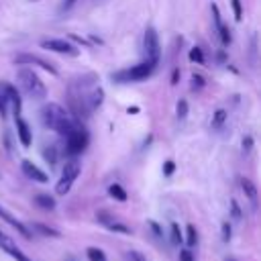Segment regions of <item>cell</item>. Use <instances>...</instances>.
Wrapping results in <instances>:
<instances>
[{"label":"cell","instance_id":"obj_1","mask_svg":"<svg viewBox=\"0 0 261 261\" xmlns=\"http://www.w3.org/2000/svg\"><path fill=\"white\" fill-rule=\"evenodd\" d=\"M41 120H43V124L47 126V128H51V130H55L59 137H67L75 126H77V122L80 120H75L73 116H69V112L63 108V106H59V104H55V102H47L43 108H41Z\"/></svg>","mask_w":261,"mask_h":261},{"label":"cell","instance_id":"obj_2","mask_svg":"<svg viewBox=\"0 0 261 261\" xmlns=\"http://www.w3.org/2000/svg\"><path fill=\"white\" fill-rule=\"evenodd\" d=\"M16 80H18L22 92H24L29 98H33V100H43V98L47 96V88H45L43 80H41L31 67H20L18 73H16Z\"/></svg>","mask_w":261,"mask_h":261},{"label":"cell","instance_id":"obj_3","mask_svg":"<svg viewBox=\"0 0 261 261\" xmlns=\"http://www.w3.org/2000/svg\"><path fill=\"white\" fill-rule=\"evenodd\" d=\"M155 67H157V63H153V61H141V63H137V65H133V67H126V69H120V71H116V73H112V80L114 82H118V84H128V82H141V80H145V77H149L153 71H155Z\"/></svg>","mask_w":261,"mask_h":261},{"label":"cell","instance_id":"obj_4","mask_svg":"<svg viewBox=\"0 0 261 261\" xmlns=\"http://www.w3.org/2000/svg\"><path fill=\"white\" fill-rule=\"evenodd\" d=\"M88 143H90V135L82 126V122H77V126L65 137V151L69 155H80L82 151H86Z\"/></svg>","mask_w":261,"mask_h":261},{"label":"cell","instance_id":"obj_5","mask_svg":"<svg viewBox=\"0 0 261 261\" xmlns=\"http://www.w3.org/2000/svg\"><path fill=\"white\" fill-rule=\"evenodd\" d=\"M80 171H82L80 161H77V159H69V161L65 163V167H63L61 179H59V181H57V186H55V192H57L59 196H65V194L71 190V184L77 179Z\"/></svg>","mask_w":261,"mask_h":261},{"label":"cell","instance_id":"obj_6","mask_svg":"<svg viewBox=\"0 0 261 261\" xmlns=\"http://www.w3.org/2000/svg\"><path fill=\"white\" fill-rule=\"evenodd\" d=\"M143 49H145V55H147V61H153V63H159V57H161V45H159V35L153 27H147L145 31V37H143Z\"/></svg>","mask_w":261,"mask_h":261},{"label":"cell","instance_id":"obj_7","mask_svg":"<svg viewBox=\"0 0 261 261\" xmlns=\"http://www.w3.org/2000/svg\"><path fill=\"white\" fill-rule=\"evenodd\" d=\"M41 47L49 49V51H55V53L71 55V57H75L80 53V49L75 45H71L69 41H65V39H45V41H41Z\"/></svg>","mask_w":261,"mask_h":261},{"label":"cell","instance_id":"obj_8","mask_svg":"<svg viewBox=\"0 0 261 261\" xmlns=\"http://www.w3.org/2000/svg\"><path fill=\"white\" fill-rule=\"evenodd\" d=\"M14 63L16 65H39L41 69H45L49 73H57V69H55V65L51 61H47V59H43L39 55H33V53H18L14 57Z\"/></svg>","mask_w":261,"mask_h":261},{"label":"cell","instance_id":"obj_9","mask_svg":"<svg viewBox=\"0 0 261 261\" xmlns=\"http://www.w3.org/2000/svg\"><path fill=\"white\" fill-rule=\"evenodd\" d=\"M0 88H2V92H4V96H6V100H8V104L12 106L14 118H18V116H20V110H22V98H20L18 90H16L12 84H0Z\"/></svg>","mask_w":261,"mask_h":261},{"label":"cell","instance_id":"obj_10","mask_svg":"<svg viewBox=\"0 0 261 261\" xmlns=\"http://www.w3.org/2000/svg\"><path fill=\"white\" fill-rule=\"evenodd\" d=\"M0 218H2L4 222H8L12 228H16V232H18L20 237H24V239H31V237H33L31 228H29L27 224H22V222H20L16 216H12V214H10V212H8L4 206H0Z\"/></svg>","mask_w":261,"mask_h":261},{"label":"cell","instance_id":"obj_11","mask_svg":"<svg viewBox=\"0 0 261 261\" xmlns=\"http://www.w3.org/2000/svg\"><path fill=\"white\" fill-rule=\"evenodd\" d=\"M0 249H4V251H6L12 259H16V261H31V259H29V257H27V255L16 247V243H14L8 234H4L2 230H0Z\"/></svg>","mask_w":261,"mask_h":261},{"label":"cell","instance_id":"obj_12","mask_svg":"<svg viewBox=\"0 0 261 261\" xmlns=\"http://www.w3.org/2000/svg\"><path fill=\"white\" fill-rule=\"evenodd\" d=\"M20 167H22V173L29 177V179H33V181H39V184H47L49 181V175L41 169V167H37L33 161H29V159H24L22 163H20Z\"/></svg>","mask_w":261,"mask_h":261},{"label":"cell","instance_id":"obj_13","mask_svg":"<svg viewBox=\"0 0 261 261\" xmlns=\"http://www.w3.org/2000/svg\"><path fill=\"white\" fill-rule=\"evenodd\" d=\"M16 135H18V141H20L22 147H31V143H33V130H31L29 122L24 118H20V116L16 118Z\"/></svg>","mask_w":261,"mask_h":261},{"label":"cell","instance_id":"obj_14","mask_svg":"<svg viewBox=\"0 0 261 261\" xmlns=\"http://www.w3.org/2000/svg\"><path fill=\"white\" fill-rule=\"evenodd\" d=\"M241 188H243L245 196L251 200L253 208H257V186H255V184H253L249 177H241Z\"/></svg>","mask_w":261,"mask_h":261},{"label":"cell","instance_id":"obj_15","mask_svg":"<svg viewBox=\"0 0 261 261\" xmlns=\"http://www.w3.org/2000/svg\"><path fill=\"white\" fill-rule=\"evenodd\" d=\"M102 102H104V90L98 86V88H94V90L88 94V106H90V110H96Z\"/></svg>","mask_w":261,"mask_h":261},{"label":"cell","instance_id":"obj_16","mask_svg":"<svg viewBox=\"0 0 261 261\" xmlns=\"http://www.w3.org/2000/svg\"><path fill=\"white\" fill-rule=\"evenodd\" d=\"M35 204L43 210H53L55 208V198L49 196V194H37L35 196Z\"/></svg>","mask_w":261,"mask_h":261},{"label":"cell","instance_id":"obj_17","mask_svg":"<svg viewBox=\"0 0 261 261\" xmlns=\"http://www.w3.org/2000/svg\"><path fill=\"white\" fill-rule=\"evenodd\" d=\"M108 196L110 198H114V200H118V202H126V190L120 186V184H110L108 186Z\"/></svg>","mask_w":261,"mask_h":261},{"label":"cell","instance_id":"obj_18","mask_svg":"<svg viewBox=\"0 0 261 261\" xmlns=\"http://www.w3.org/2000/svg\"><path fill=\"white\" fill-rule=\"evenodd\" d=\"M33 228H35L37 232L45 234V237H53V239L61 237V232H59L57 228H53V226H47V224H43V222H35V224H33Z\"/></svg>","mask_w":261,"mask_h":261},{"label":"cell","instance_id":"obj_19","mask_svg":"<svg viewBox=\"0 0 261 261\" xmlns=\"http://www.w3.org/2000/svg\"><path fill=\"white\" fill-rule=\"evenodd\" d=\"M86 255H88V261H106V253L98 247H88Z\"/></svg>","mask_w":261,"mask_h":261},{"label":"cell","instance_id":"obj_20","mask_svg":"<svg viewBox=\"0 0 261 261\" xmlns=\"http://www.w3.org/2000/svg\"><path fill=\"white\" fill-rule=\"evenodd\" d=\"M169 241H171V245H179V243L184 241V237H181V230H179V224H177V222H171V226H169Z\"/></svg>","mask_w":261,"mask_h":261},{"label":"cell","instance_id":"obj_21","mask_svg":"<svg viewBox=\"0 0 261 261\" xmlns=\"http://www.w3.org/2000/svg\"><path fill=\"white\" fill-rule=\"evenodd\" d=\"M186 243H188V247H196L198 245V230H196L194 224L186 226Z\"/></svg>","mask_w":261,"mask_h":261},{"label":"cell","instance_id":"obj_22","mask_svg":"<svg viewBox=\"0 0 261 261\" xmlns=\"http://www.w3.org/2000/svg\"><path fill=\"white\" fill-rule=\"evenodd\" d=\"M224 120H226V110H224V108H218V110L214 112V116H212L210 126H212V128H220Z\"/></svg>","mask_w":261,"mask_h":261},{"label":"cell","instance_id":"obj_23","mask_svg":"<svg viewBox=\"0 0 261 261\" xmlns=\"http://www.w3.org/2000/svg\"><path fill=\"white\" fill-rule=\"evenodd\" d=\"M96 220H98L100 224H104V226L108 228V226H110V224H112V222H114L116 218H114L112 214H108L106 210H98V212H96Z\"/></svg>","mask_w":261,"mask_h":261},{"label":"cell","instance_id":"obj_24","mask_svg":"<svg viewBox=\"0 0 261 261\" xmlns=\"http://www.w3.org/2000/svg\"><path fill=\"white\" fill-rule=\"evenodd\" d=\"M43 157H45V161L53 167V165L57 163V149H55V147H47V149L43 151Z\"/></svg>","mask_w":261,"mask_h":261},{"label":"cell","instance_id":"obj_25","mask_svg":"<svg viewBox=\"0 0 261 261\" xmlns=\"http://www.w3.org/2000/svg\"><path fill=\"white\" fill-rule=\"evenodd\" d=\"M218 35H220V43L226 47V45L230 43V29H228L224 22H222V27L218 29Z\"/></svg>","mask_w":261,"mask_h":261},{"label":"cell","instance_id":"obj_26","mask_svg":"<svg viewBox=\"0 0 261 261\" xmlns=\"http://www.w3.org/2000/svg\"><path fill=\"white\" fill-rule=\"evenodd\" d=\"M210 10H212V20H214V27H216V31L222 27V16H220V10H218V6L216 4H210Z\"/></svg>","mask_w":261,"mask_h":261},{"label":"cell","instance_id":"obj_27","mask_svg":"<svg viewBox=\"0 0 261 261\" xmlns=\"http://www.w3.org/2000/svg\"><path fill=\"white\" fill-rule=\"evenodd\" d=\"M190 61H196V63H204V53H202V49L200 47H194V49H190Z\"/></svg>","mask_w":261,"mask_h":261},{"label":"cell","instance_id":"obj_28","mask_svg":"<svg viewBox=\"0 0 261 261\" xmlns=\"http://www.w3.org/2000/svg\"><path fill=\"white\" fill-rule=\"evenodd\" d=\"M206 86V80L200 73H192V90H202Z\"/></svg>","mask_w":261,"mask_h":261},{"label":"cell","instance_id":"obj_29","mask_svg":"<svg viewBox=\"0 0 261 261\" xmlns=\"http://www.w3.org/2000/svg\"><path fill=\"white\" fill-rule=\"evenodd\" d=\"M175 112H177V118H179V120L186 118V116H188V102H186V100H179L177 106H175Z\"/></svg>","mask_w":261,"mask_h":261},{"label":"cell","instance_id":"obj_30","mask_svg":"<svg viewBox=\"0 0 261 261\" xmlns=\"http://www.w3.org/2000/svg\"><path fill=\"white\" fill-rule=\"evenodd\" d=\"M124 261H147V259H145V255L139 253V251H126V253H124Z\"/></svg>","mask_w":261,"mask_h":261},{"label":"cell","instance_id":"obj_31","mask_svg":"<svg viewBox=\"0 0 261 261\" xmlns=\"http://www.w3.org/2000/svg\"><path fill=\"white\" fill-rule=\"evenodd\" d=\"M108 230H114V232H124V234H128L130 232V228L128 226H124L122 222H118V220H114L110 226H108Z\"/></svg>","mask_w":261,"mask_h":261},{"label":"cell","instance_id":"obj_32","mask_svg":"<svg viewBox=\"0 0 261 261\" xmlns=\"http://www.w3.org/2000/svg\"><path fill=\"white\" fill-rule=\"evenodd\" d=\"M230 4H232L234 20H243V6H241V0H230Z\"/></svg>","mask_w":261,"mask_h":261},{"label":"cell","instance_id":"obj_33","mask_svg":"<svg viewBox=\"0 0 261 261\" xmlns=\"http://www.w3.org/2000/svg\"><path fill=\"white\" fill-rule=\"evenodd\" d=\"M6 114H8V100H6V96H4V92L0 88V116L4 118Z\"/></svg>","mask_w":261,"mask_h":261},{"label":"cell","instance_id":"obj_34","mask_svg":"<svg viewBox=\"0 0 261 261\" xmlns=\"http://www.w3.org/2000/svg\"><path fill=\"white\" fill-rule=\"evenodd\" d=\"M173 171H175V163H173L171 159H167V161L163 163V175L169 177V175H173Z\"/></svg>","mask_w":261,"mask_h":261},{"label":"cell","instance_id":"obj_35","mask_svg":"<svg viewBox=\"0 0 261 261\" xmlns=\"http://www.w3.org/2000/svg\"><path fill=\"white\" fill-rule=\"evenodd\" d=\"M147 224H149V228L153 230V234H155L157 239H163V230H161V226H159V224H157L155 220H149Z\"/></svg>","mask_w":261,"mask_h":261},{"label":"cell","instance_id":"obj_36","mask_svg":"<svg viewBox=\"0 0 261 261\" xmlns=\"http://www.w3.org/2000/svg\"><path fill=\"white\" fill-rule=\"evenodd\" d=\"M230 234H232L230 224H228V222H222V241L228 243V241H230Z\"/></svg>","mask_w":261,"mask_h":261},{"label":"cell","instance_id":"obj_37","mask_svg":"<svg viewBox=\"0 0 261 261\" xmlns=\"http://www.w3.org/2000/svg\"><path fill=\"white\" fill-rule=\"evenodd\" d=\"M179 261H196V259H194V253L190 249H181L179 251Z\"/></svg>","mask_w":261,"mask_h":261},{"label":"cell","instance_id":"obj_38","mask_svg":"<svg viewBox=\"0 0 261 261\" xmlns=\"http://www.w3.org/2000/svg\"><path fill=\"white\" fill-rule=\"evenodd\" d=\"M230 210H232V216H234L237 220H241V208H239L237 200H230Z\"/></svg>","mask_w":261,"mask_h":261},{"label":"cell","instance_id":"obj_39","mask_svg":"<svg viewBox=\"0 0 261 261\" xmlns=\"http://www.w3.org/2000/svg\"><path fill=\"white\" fill-rule=\"evenodd\" d=\"M251 147H253V137L247 135V137L243 139V151H251Z\"/></svg>","mask_w":261,"mask_h":261},{"label":"cell","instance_id":"obj_40","mask_svg":"<svg viewBox=\"0 0 261 261\" xmlns=\"http://www.w3.org/2000/svg\"><path fill=\"white\" fill-rule=\"evenodd\" d=\"M75 2H77V0H63V6H61V8H63V10H69Z\"/></svg>","mask_w":261,"mask_h":261},{"label":"cell","instance_id":"obj_41","mask_svg":"<svg viewBox=\"0 0 261 261\" xmlns=\"http://www.w3.org/2000/svg\"><path fill=\"white\" fill-rule=\"evenodd\" d=\"M177 80H179V69H173V73H171V84L175 86V84H177Z\"/></svg>","mask_w":261,"mask_h":261},{"label":"cell","instance_id":"obj_42","mask_svg":"<svg viewBox=\"0 0 261 261\" xmlns=\"http://www.w3.org/2000/svg\"><path fill=\"white\" fill-rule=\"evenodd\" d=\"M224 261H237V259H234V257H226Z\"/></svg>","mask_w":261,"mask_h":261},{"label":"cell","instance_id":"obj_43","mask_svg":"<svg viewBox=\"0 0 261 261\" xmlns=\"http://www.w3.org/2000/svg\"><path fill=\"white\" fill-rule=\"evenodd\" d=\"M31 2H39V0H31Z\"/></svg>","mask_w":261,"mask_h":261}]
</instances>
